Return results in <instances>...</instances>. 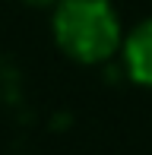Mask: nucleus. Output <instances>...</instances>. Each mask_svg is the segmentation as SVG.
<instances>
[{
    "label": "nucleus",
    "instance_id": "obj_1",
    "mask_svg": "<svg viewBox=\"0 0 152 155\" xmlns=\"http://www.w3.org/2000/svg\"><path fill=\"white\" fill-rule=\"evenodd\" d=\"M51 35L82 67H101L121 57L124 48V22L111 0H57L51 6Z\"/></svg>",
    "mask_w": 152,
    "mask_h": 155
},
{
    "label": "nucleus",
    "instance_id": "obj_2",
    "mask_svg": "<svg viewBox=\"0 0 152 155\" xmlns=\"http://www.w3.org/2000/svg\"><path fill=\"white\" fill-rule=\"evenodd\" d=\"M121 63H124V73H127L130 82L152 89V16L136 22L124 35Z\"/></svg>",
    "mask_w": 152,
    "mask_h": 155
},
{
    "label": "nucleus",
    "instance_id": "obj_3",
    "mask_svg": "<svg viewBox=\"0 0 152 155\" xmlns=\"http://www.w3.org/2000/svg\"><path fill=\"white\" fill-rule=\"evenodd\" d=\"M19 3H25V6H32V10H51L57 0H19Z\"/></svg>",
    "mask_w": 152,
    "mask_h": 155
}]
</instances>
